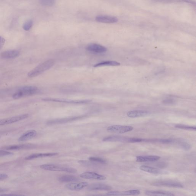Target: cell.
Returning a JSON list of instances; mask_svg holds the SVG:
<instances>
[{
  "label": "cell",
  "instance_id": "1",
  "mask_svg": "<svg viewBox=\"0 0 196 196\" xmlns=\"http://www.w3.org/2000/svg\"><path fill=\"white\" fill-rule=\"evenodd\" d=\"M55 63L54 59H50L41 63L28 73V77L33 78L40 75L52 68Z\"/></svg>",
  "mask_w": 196,
  "mask_h": 196
},
{
  "label": "cell",
  "instance_id": "2",
  "mask_svg": "<svg viewBox=\"0 0 196 196\" xmlns=\"http://www.w3.org/2000/svg\"><path fill=\"white\" fill-rule=\"evenodd\" d=\"M38 91V88L35 86H26L18 89L12 95L14 99L31 96L36 94Z\"/></svg>",
  "mask_w": 196,
  "mask_h": 196
},
{
  "label": "cell",
  "instance_id": "3",
  "mask_svg": "<svg viewBox=\"0 0 196 196\" xmlns=\"http://www.w3.org/2000/svg\"><path fill=\"white\" fill-rule=\"evenodd\" d=\"M143 139L129 137L120 136H111L105 137L103 140L105 142H121L135 143L143 142Z\"/></svg>",
  "mask_w": 196,
  "mask_h": 196
},
{
  "label": "cell",
  "instance_id": "4",
  "mask_svg": "<svg viewBox=\"0 0 196 196\" xmlns=\"http://www.w3.org/2000/svg\"><path fill=\"white\" fill-rule=\"evenodd\" d=\"M40 167L42 169L48 171L64 172L73 173H75L77 172V170L74 168L63 167V166L54 164H45L42 165L40 166Z\"/></svg>",
  "mask_w": 196,
  "mask_h": 196
},
{
  "label": "cell",
  "instance_id": "5",
  "mask_svg": "<svg viewBox=\"0 0 196 196\" xmlns=\"http://www.w3.org/2000/svg\"><path fill=\"white\" fill-rule=\"evenodd\" d=\"M43 101L53 102L64 103L72 104H84L90 103L92 100H70L61 98H45L42 99Z\"/></svg>",
  "mask_w": 196,
  "mask_h": 196
},
{
  "label": "cell",
  "instance_id": "6",
  "mask_svg": "<svg viewBox=\"0 0 196 196\" xmlns=\"http://www.w3.org/2000/svg\"><path fill=\"white\" fill-rule=\"evenodd\" d=\"M133 129V127L131 126L114 125L109 126L106 130L112 133L124 134L132 131Z\"/></svg>",
  "mask_w": 196,
  "mask_h": 196
},
{
  "label": "cell",
  "instance_id": "7",
  "mask_svg": "<svg viewBox=\"0 0 196 196\" xmlns=\"http://www.w3.org/2000/svg\"><path fill=\"white\" fill-rule=\"evenodd\" d=\"M28 116H29L28 114H25L18 115V116H13V117L8 118L0 119V126L8 125V124L18 122V121L27 118Z\"/></svg>",
  "mask_w": 196,
  "mask_h": 196
},
{
  "label": "cell",
  "instance_id": "8",
  "mask_svg": "<svg viewBox=\"0 0 196 196\" xmlns=\"http://www.w3.org/2000/svg\"><path fill=\"white\" fill-rule=\"evenodd\" d=\"M152 185L157 187H166L176 188H183V186L179 182L169 181H161L154 182Z\"/></svg>",
  "mask_w": 196,
  "mask_h": 196
},
{
  "label": "cell",
  "instance_id": "9",
  "mask_svg": "<svg viewBox=\"0 0 196 196\" xmlns=\"http://www.w3.org/2000/svg\"><path fill=\"white\" fill-rule=\"evenodd\" d=\"M86 50L93 53L101 54L105 53L107 51L106 47L96 43H91L88 44L86 47Z\"/></svg>",
  "mask_w": 196,
  "mask_h": 196
},
{
  "label": "cell",
  "instance_id": "10",
  "mask_svg": "<svg viewBox=\"0 0 196 196\" xmlns=\"http://www.w3.org/2000/svg\"><path fill=\"white\" fill-rule=\"evenodd\" d=\"M140 193V191L138 190H133L124 191H110L106 193V195L112 196L138 195Z\"/></svg>",
  "mask_w": 196,
  "mask_h": 196
},
{
  "label": "cell",
  "instance_id": "11",
  "mask_svg": "<svg viewBox=\"0 0 196 196\" xmlns=\"http://www.w3.org/2000/svg\"><path fill=\"white\" fill-rule=\"evenodd\" d=\"M81 178L85 179L96 180H103L106 179V177L104 176L98 174L95 172H87L80 174Z\"/></svg>",
  "mask_w": 196,
  "mask_h": 196
},
{
  "label": "cell",
  "instance_id": "12",
  "mask_svg": "<svg viewBox=\"0 0 196 196\" xmlns=\"http://www.w3.org/2000/svg\"><path fill=\"white\" fill-rule=\"evenodd\" d=\"M95 20L102 23H113L117 22L118 19L114 16L102 15L97 16Z\"/></svg>",
  "mask_w": 196,
  "mask_h": 196
},
{
  "label": "cell",
  "instance_id": "13",
  "mask_svg": "<svg viewBox=\"0 0 196 196\" xmlns=\"http://www.w3.org/2000/svg\"><path fill=\"white\" fill-rule=\"evenodd\" d=\"M87 187V189L90 190L109 191L112 189L111 186L100 183H93Z\"/></svg>",
  "mask_w": 196,
  "mask_h": 196
},
{
  "label": "cell",
  "instance_id": "14",
  "mask_svg": "<svg viewBox=\"0 0 196 196\" xmlns=\"http://www.w3.org/2000/svg\"><path fill=\"white\" fill-rule=\"evenodd\" d=\"M35 147V145L27 144L5 146L2 147V149L6 150H19L28 149L33 148Z\"/></svg>",
  "mask_w": 196,
  "mask_h": 196
},
{
  "label": "cell",
  "instance_id": "15",
  "mask_svg": "<svg viewBox=\"0 0 196 196\" xmlns=\"http://www.w3.org/2000/svg\"><path fill=\"white\" fill-rule=\"evenodd\" d=\"M20 54V52L18 50L6 51L1 53V56L4 59H11L17 58Z\"/></svg>",
  "mask_w": 196,
  "mask_h": 196
},
{
  "label": "cell",
  "instance_id": "16",
  "mask_svg": "<svg viewBox=\"0 0 196 196\" xmlns=\"http://www.w3.org/2000/svg\"><path fill=\"white\" fill-rule=\"evenodd\" d=\"M89 183L87 182H82L78 183H71L65 185L66 188L69 190H79L87 187Z\"/></svg>",
  "mask_w": 196,
  "mask_h": 196
},
{
  "label": "cell",
  "instance_id": "17",
  "mask_svg": "<svg viewBox=\"0 0 196 196\" xmlns=\"http://www.w3.org/2000/svg\"><path fill=\"white\" fill-rule=\"evenodd\" d=\"M85 116H74V117L67 118H65L56 119V120L49 121H48L47 124L48 125H53V124L65 123L69 122V121L79 120V119L85 117Z\"/></svg>",
  "mask_w": 196,
  "mask_h": 196
},
{
  "label": "cell",
  "instance_id": "18",
  "mask_svg": "<svg viewBox=\"0 0 196 196\" xmlns=\"http://www.w3.org/2000/svg\"><path fill=\"white\" fill-rule=\"evenodd\" d=\"M160 158L159 156H137L136 160L137 162H154Z\"/></svg>",
  "mask_w": 196,
  "mask_h": 196
},
{
  "label": "cell",
  "instance_id": "19",
  "mask_svg": "<svg viewBox=\"0 0 196 196\" xmlns=\"http://www.w3.org/2000/svg\"><path fill=\"white\" fill-rule=\"evenodd\" d=\"M37 135V131L35 130H30L27 131L18 138L19 141H28L36 137Z\"/></svg>",
  "mask_w": 196,
  "mask_h": 196
},
{
  "label": "cell",
  "instance_id": "20",
  "mask_svg": "<svg viewBox=\"0 0 196 196\" xmlns=\"http://www.w3.org/2000/svg\"><path fill=\"white\" fill-rule=\"evenodd\" d=\"M140 170L145 172L154 174H162L166 173L165 171L161 170V169H157L156 168L148 166H142L140 167Z\"/></svg>",
  "mask_w": 196,
  "mask_h": 196
},
{
  "label": "cell",
  "instance_id": "21",
  "mask_svg": "<svg viewBox=\"0 0 196 196\" xmlns=\"http://www.w3.org/2000/svg\"><path fill=\"white\" fill-rule=\"evenodd\" d=\"M58 155V153H56V152L34 154H32L27 156L25 157V159L26 160H30L35 159L42 158V157H52V156H57Z\"/></svg>",
  "mask_w": 196,
  "mask_h": 196
},
{
  "label": "cell",
  "instance_id": "22",
  "mask_svg": "<svg viewBox=\"0 0 196 196\" xmlns=\"http://www.w3.org/2000/svg\"><path fill=\"white\" fill-rule=\"evenodd\" d=\"M148 114V111L145 110H133L128 112L127 116L129 117L134 118L146 116Z\"/></svg>",
  "mask_w": 196,
  "mask_h": 196
},
{
  "label": "cell",
  "instance_id": "23",
  "mask_svg": "<svg viewBox=\"0 0 196 196\" xmlns=\"http://www.w3.org/2000/svg\"><path fill=\"white\" fill-rule=\"evenodd\" d=\"M145 194L148 196H173L175 195L173 193L168 192L161 191H146Z\"/></svg>",
  "mask_w": 196,
  "mask_h": 196
},
{
  "label": "cell",
  "instance_id": "24",
  "mask_svg": "<svg viewBox=\"0 0 196 196\" xmlns=\"http://www.w3.org/2000/svg\"><path fill=\"white\" fill-rule=\"evenodd\" d=\"M120 63L115 61H106L100 62L95 64L94 66V67H101L109 66H118L120 65Z\"/></svg>",
  "mask_w": 196,
  "mask_h": 196
},
{
  "label": "cell",
  "instance_id": "25",
  "mask_svg": "<svg viewBox=\"0 0 196 196\" xmlns=\"http://www.w3.org/2000/svg\"><path fill=\"white\" fill-rule=\"evenodd\" d=\"M79 180V179L77 177L71 175L62 176L59 178V180L62 182H77Z\"/></svg>",
  "mask_w": 196,
  "mask_h": 196
},
{
  "label": "cell",
  "instance_id": "26",
  "mask_svg": "<svg viewBox=\"0 0 196 196\" xmlns=\"http://www.w3.org/2000/svg\"><path fill=\"white\" fill-rule=\"evenodd\" d=\"M143 142H159L162 144H169L172 142V140L169 139H143Z\"/></svg>",
  "mask_w": 196,
  "mask_h": 196
},
{
  "label": "cell",
  "instance_id": "27",
  "mask_svg": "<svg viewBox=\"0 0 196 196\" xmlns=\"http://www.w3.org/2000/svg\"><path fill=\"white\" fill-rule=\"evenodd\" d=\"M56 0H39L42 5L45 6H51L55 4Z\"/></svg>",
  "mask_w": 196,
  "mask_h": 196
},
{
  "label": "cell",
  "instance_id": "28",
  "mask_svg": "<svg viewBox=\"0 0 196 196\" xmlns=\"http://www.w3.org/2000/svg\"><path fill=\"white\" fill-rule=\"evenodd\" d=\"M176 127L177 128L183 129V130H192V131H196V126H188V125H176Z\"/></svg>",
  "mask_w": 196,
  "mask_h": 196
},
{
  "label": "cell",
  "instance_id": "29",
  "mask_svg": "<svg viewBox=\"0 0 196 196\" xmlns=\"http://www.w3.org/2000/svg\"><path fill=\"white\" fill-rule=\"evenodd\" d=\"M89 159L94 163L96 162L102 164H105L106 163V161L105 159L100 157H89Z\"/></svg>",
  "mask_w": 196,
  "mask_h": 196
},
{
  "label": "cell",
  "instance_id": "30",
  "mask_svg": "<svg viewBox=\"0 0 196 196\" xmlns=\"http://www.w3.org/2000/svg\"><path fill=\"white\" fill-rule=\"evenodd\" d=\"M33 25V22L32 20H29L26 22L23 25V28L25 30L28 31L31 29Z\"/></svg>",
  "mask_w": 196,
  "mask_h": 196
},
{
  "label": "cell",
  "instance_id": "31",
  "mask_svg": "<svg viewBox=\"0 0 196 196\" xmlns=\"http://www.w3.org/2000/svg\"><path fill=\"white\" fill-rule=\"evenodd\" d=\"M13 154V153L9 152V151H4V150H0V157H3V156H10V155Z\"/></svg>",
  "mask_w": 196,
  "mask_h": 196
},
{
  "label": "cell",
  "instance_id": "32",
  "mask_svg": "<svg viewBox=\"0 0 196 196\" xmlns=\"http://www.w3.org/2000/svg\"><path fill=\"white\" fill-rule=\"evenodd\" d=\"M180 145L181 147L185 150H188L190 149L191 148L190 145L188 143H187V142H182Z\"/></svg>",
  "mask_w": 196,
  "mask_h": 196
},
{
  "label": "cell",
  "instance_id": "33",
  "mask_svg": "<svg viewBox=\"0 0 196 196\" xmlns=\"http://www.w3.org/2000/svg\"><path fill=\"white\" fill-rule=\"evenodd\" d=\"M6 40L2 37L0 36V49H2L5 43Z\"/></svg>",
  "mask_w": 196,
  "mask_h": 196
},
{
  "label": "cell",
  "instance_id": "34",
  "mask_svg": "<svg viewBox=\"0 0 196 196\" xmlns=\"http://www.w3.org/2000/svg\"><path fill=\"white\" fill-rule=\"evenodd\" d=\"M8 176L7 174H0V181L4 180L8 178Z\"/></svg>",
  "mask_w": 196,
  "mask_h": 196
},
{
  "label": "cell",
  "instance_id": "35",
  "mask_svg": "<svg viewBox=\"0 0 196 196\" xmlns=\"http://www.w3.org/2000/svg\"><path fill=\"white\" fill-rule=\"evenodd\" d=\"M22 195L14 194H0V196H22Z\"/></svg>",
  "mask_w": 196,
  "mask_h": 196
},
{
  "label": "cell",
  "instance_id": "36",
  "mask_svg": "<svg viewBox=\"0 0 196 196\" xmlns=\"http://www.w3.org/2000/svg\"><path fill=\"white\" fill-rule=\"evenodd\" d=\"M158 166L159 167L163 168L164 167H166V164L164 163H160L158 164Z\"/></svg>",
  "mask_w": 196,
  "mask_h": 196
},
{
  "label": "cell",
  "instance_id": "37",
  "mask_svg": "<svg viewBox=\"0 0 196 196\" xmlns=\"http://www.w3.org/2000/svg\"><path fill=\"white\" fill-rule=\"evenodd\" d=\"M7 191V189H6V188H0V193H4V192H6Z\"/></svg>",
  "mask_w": 196,
  "mask_h": 196
},
{
  "label": "cell",
  "instance_id": "38",
  "mask_svg": "<svg viewBox=\"0 0 196 196\" xmlns=\"http://www.w3.org/2000/svg\"><path fill=\"white\" fill-rule=\"evenodd\" d=\"M0 137H1V136H0Z\"/></svg>",
  "mask_w": 196,
  "mask_h": 196
}]
</instances>
